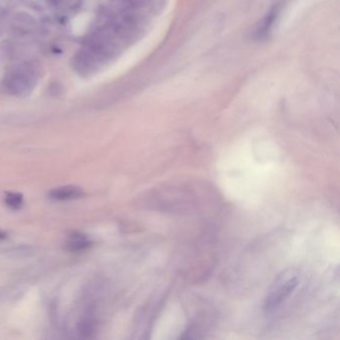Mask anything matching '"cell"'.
<instances>
[{
	"label": "cell",
	"instance_id": "1",
	"mask_svg": "<svg viewBox=\"0 0 340 340\" xmlns=\"http://www.w3.org/2000/svg\"><path fill=\"white\" fill-rule=\"evenodd\" d=\"M300 274L296 268H287L272 281L265 298L264 309L267 315L274 314L297 289Z\"/></svg>",
	"mask_w": 340,
	"mask_h": 340
},
{
	"label": "cell",
	"instance_id": "2",
	"mask_svg": "<svg viewBox=\"0 0 340 340\" xmlns=\"http://www.w3.org/2000/svg\"><path fill=\"white\" fill-rule=\"evenodd\" d=\"M35 73L32 69L18 67L7 74L5 86L7 90L16 96H24L30 93L34 87Z\"/></svg>",
	"mask_w": 340,
	"mask_h": 340
},
{
	"label": "cell",
	"instance_id": "3",
	"mask_svg": "<svg viewBox=\"0 0 340 340\" xmlns=\"http://www.w3.org/2000/svg\"><path fill=\"white\" fill-rule=\"evenodd\" d=\"M285 1L286 0H277L259 20L251 32V38L253 40L265 41L269 38L282 12V9L285 7Z\"/></svg>",
	"mask_w": 340,
	"mask_h": 340
},
{
	"label": "cell",
	"instance_id": "4",
	"mask_svg": "<svg viewBox=\"0 0 340 340\" xmlns=\"http://www.w3.org/2000/svg\"><path fill=\"white\" fill-rule=\"evenodd\" d=\"M98 61L99 60L90 51L84 49L76 54L73 60V66L78 73L82 75H89L96 69Z\"/></svg>",
	"mask_w": 340,
	"mask_h": 340
},
{
	"label": "cell",
	"instance_id": "5",
	"mask_svg": "<svg viewBox=\"0 0 340 340\" xmlns=\"http://www.w3.org/2000/svg\"><path fill=\"white\" fill-rule=\"evenodd\" d=\"M84 194L81 188L76 186H65L52 190L49 194L50 197L56 201H69L79 199Z\"/></svg>",
	"mask_w": 340,
	"mask_h": 340
},
{
	"label": "cell",
	"instance_id": "6",
	"mask_svg": "<svg viewBox=\"0 0 340 340\" xmlns=\"http://www.w3.org/2000/svg\"><path fill=\"white\" fill-rule=\"evenodd\" d=\"M92 245V243L81 234H74L66 243V249L69 251H82Z\"/></svg>",
	"mask_w": 340,
	"mask_h": 340
},
{
	"label": "cell",
	"instance_id": "7",
	"mask_svg": "<svg viewBox=\"0 0 340 340\" xmlns=\"http://www.w3.org/2000/svg\"><path fill=\"white\" fill-rule=\"evenodd\" d=\"M5 204L12 209H19L23 204V196L21 194L10 193L5 197Z\"/></svg>",
	"mask_w": 340,
	"mask_h": 340
},
{
	"label": "cell",
	"instance_id": "8",
	"mask_svg": "<svg viewBox=\"0 0 340 340\" xmlns=\"http://www.w3.org/2000/svg\"><path fill=\"white\" fill-rule=\"evenodd\" d=\"M6 238V234L3 232H0V240H3Z\"/></svg>",
	"mask_w": 340,
	"mask_h": 340
}]
</instances>
